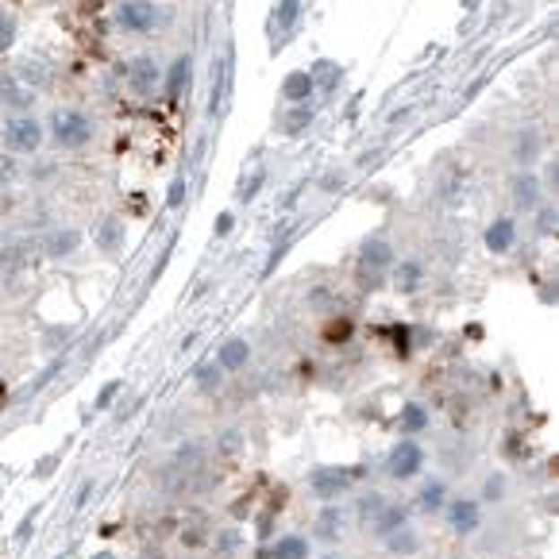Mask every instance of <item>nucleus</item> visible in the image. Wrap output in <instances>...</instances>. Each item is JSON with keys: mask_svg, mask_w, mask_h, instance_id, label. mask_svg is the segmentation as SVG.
Returning <instances> with one entry per match:
<instances>
[{"mask_svg": "<svg viewBox=\"0 0 559 559\" xmlns=\"http://www.w3.org/2000/svg\"><path fill=\"white\" fill-rule=\"evenodd\" d=\"M43 127L58 151H82L85 143L93 139V120H89L82 109H55Z\"/></svg>", "mask_w": 559, "mask_h": 559, "instance_id": "1", "label": "nucleus"}, {"mask_svg": "<svg viewBox=\"0 0 559 559\" xmlns=\"http://www.w3.org/2000/svg\"><path fill=\"white\" fill-rule=\"evenodd\" d=\"M43 139H47V127L39 124L31 112L8 116V120L0 124V143H4L12 154H35L43 147Z\"/></svg>", "mask_w": 559, "mask_h": 559, "instance_id": "2", "label": "nucleus"}, {"mask_svg": "<svg viewBox=\"0 0 559 559\" xmlns=\"http://www.w3.org/2000/svg\"><path fill=\"white\" fill-rule=\"evenodd\" d=\"M116 23L132 35H147V31H154V23H159V8H154L151 0H120V4H116Z\"/></svg>", "mask_w": 559, "mask_h": 559, "instance_id": "3", "label": "nucleus"}, {"mask_svg": "<svg viewBox=\"0 0 559 559\" xmlns=\"http://www.w3.org/2000/svg\"><path fill=\"white\" fill-rule=\"evenodd\" d=\"M421 467H424V451H421V444L417 440H401V444L394 448V455L386 459V471H389V478H413V475H421Z\"/></svg>", "mask_w": 559, "mask_h": 559, "instance_id": "4", "label": "nucleus"}, {"mask_svg": "<svg viewBox=\"0 0 559 559\" xmlns=\"http://www.w3.org/2000/svg\"><path fill=\"white\" fill-rule=\"evenodd\" d=\"M0 105H4L12 116L31 112V105H35V89H31L28 82H20L16 70L0 74Z\"/></svg>", "mask_w": 559, "mask_h": 559, "instance_id": "5", "label": "nucleus"}, {"mask_svg": "<svg viewBox=\"0 0 559 559\" xmlns=\"http://www.w3.org/2000/svg\"><path fill=\"white\" fill-rule=\"evenodd\" d=\"M351 478H355V471H344V467H320V471L309 475V486H313L317 498L336 502L351 486Z\"/></svg>", "mask_w": 559, "mask_h": 559, "instance_id": "6", "label": "nucleus"}, {"mask_svg": "<svg viewBox=\"0 0 559 559\" xmlns=\"http://www.w3.org/2000/svg\"><path fill=\"white\" fill-rule=\"evenodd\" d=\"M159 77H162V74H159V62L147 58V55L135 58L132 66H127V85H132L135 97H151L154 85H159Z\"/></svg>", "mask_w": 559, "mask_h": 559, "instance_id": "7", "label": "nucleus"}, {"mask_svg": "<svg viewBox=\"0 0 559 559\" xmlns=\"http://www.w3.org/2000/svg\"><path fill=\"white\" fill-rule=\"evenodd\" d=\"M448 521H451V528L459 532V537H471V532L478 528V521H483V510H478L475 498H455L448 505Z\"/></svg>", "mask_w": 559, "mask_h": 559, "instance_id": "8", "label": "nucleus"}, {"mask_svg": "<svg viewBox=\"0 0 559 559\" xmlns=\"http://www.w3.org/2000/svg\"><path fill=\"white\" fill-rule=\"evenodd\" d=\"M513 240H517V224L510 216H502V220H493V224L486 228V247L493 255H505L513 247Z\"/></svg>", "mask_w": 559, "mask_h": 559, "instance_id": "9", "label": "nucleus"}, {"mask_svg": "<svg viewBox=\"0 0 559 559\" xmlns=\"http://www.w3.org/2000/svg\"><path fill=\"white\" fill-rule=\"evenodd\" d=\"M313 77H309V70H297V74H290L282 82V97L290 100V105H305L309 97H313Z\"/></svg>", "mask_w": 559, "mask_h": 559, "instance_id": "10", "label": "nucleus"}, {"mask_svg": "<svg viewBox=\"0 0 559 559\" xmlns=\"http://www.w3.org/2000/svg\"><path fill=\"white\" fill-rule=\"evenodd\" d=\"M77 247H82V231L77 228H58V231H50L47 236V255H55V258L74 255Z\"/></svg>", "mask_w": 559, "mask_h": 559, "instance_id": "11", "label": "nucleus"}, {"mask_svg": "<svg viewBox=\"0 0 559 559\" xmlns=\"http://www.w3.org/2000/svg\"><path fill=\"white\" fill-rule=\"evenodd\" d=\"M247 359H251V347H247V340H228L224 347H220V355H216V367L220 371H243Z\"/></svg>", "mask_w": 559, "mask_h": 559, "instance_id": "12", "label": "nucleus"}, {"mask_svg": "<svg viewBox=\"0 0 559 559\" xmlns=\"http://www.w3.org/2000/svg\"><path fill=\"white\" fill-rule=\"evenodd\" d=\"M397 528H406V510H401V505H382L379 513H374V532H379V537H394Z\"/></svg>", "mask_w": 559, "mask_h": 559, "instance_id": "13", "label": "nucleus"}, {"mask_svg": "<svg viewBox=\"0 0 559 559\" xmlns=\"http://www.w3.org/2000/svg\"><path fill=\"white\" fill-rule=\"evenodd\" d=\"M362 270H382V266H389L394 263V251H389V243L386 240H371L367 247H362Z\"/></svg>", "mask_w": 559, "mask_h": 559, "instance_id": "14", "label": "nucleus"}, {"mask_svg": "<svg viewBox=\"0 0 559 559\" xmlns=\"http://www.w3.org/2000/svg\"><path fill=\"white\" fill-rule=\"evenodd\" d=\"M266 559H309V540L305 537H282L275 548L266 552Z\"/></svg>", "mask_w": 559, "mask_h": 559, "instance_id": "15", "label": "nucleus"}, {"mask_svg": "<svg viewBox=\"0 0 559 559\" xmlns=\"http://www.w3.org/2000/svg\"><path fill=\"white\" fill-rule=\"evenodd\" d=\"M189 66H193L189 58H178L170 66V77H166V97H170V100L181 97V89H189Z\"/></svg>", "mask_w": 559, "mask_h": 559, "instance_id": "16", "label": "nucleus"}, {"mask_svg": "<svg viewBox=\"0 0 559 559\" xmlns=\"http://www.w3.org/2000/svg\"><path fill=\"white\" fill-rule=\"evenodd\" d=\"M513 201L525 205V209H532V205L540 201V181L532 178V174H521V178L513 181Z\"/></svg>", "mask_w": 559, "mask_h": 559, "instance_id": "17", "label": "nucleus"}, {"mask_svg": "<svg viewBox=\"0 0 559 559\" xmlns=\"http://www.w3.org/2000/svg\"><path fill=\"white\" fill-rule=\"evenodd\" d=\"M97 243L105 247V251H116V247L124 243V228H120V220H112V216L100 220V228H97Z\"/></svg>", "mask_w": 559, "mask_h": 559, "instance_id": "18", "label": "nucleus"}, {"mask_svg": "<svg viewBox=\"0 0 559 559\" xmlns=\"http://www.w3.org/2000/svg\"><path fill=\"white\" fill-rule=\"evenodd\" d=\"M394 282H397V290L413 293V290H417V282H421V266H417V263H401V266L394 270Z\"/></svg>", "mask_w": 559, "mask_h": 559, "instance_id": "19", "label": "nucleus"}, {"mask_svg": "<svg viewBox=\"0 0 559 559\" xmlns=\"http://www.w3.org/2000/svg\"><path fill=\"white\" fill-rule=\"evenodd\" d=\"M444 483H428L424 490H421V510H428V513H436V510H444Z\"/></svg>", "mask_w": 559, "mask_h": 559, "instance_id": "20", "label": "nucleus"}, {"mask_svg": "<svg viewBox=\"0 0 559 559\" xmlns=\"http://www.w3.org/2000/svg\"><path fill=\"white\" fill-rule=\"evenodd\" d=\"M424 424H428V413L421 406H401V428L406 432H421Z\"/></svg>", "mask_w": 559, "mask_h": 559, "instance_id": "21", "label": "nucleus"}, {"mask_svg": "<svg viewBox=\"0 0 559 559\" xmlns=\"http://www.w3.org/2000/svg\"><path fill=\"white\" fill-rule=\"evenodd\" d=\"M309 77H313V85H336V77H340V70H336V62H317V70H309Z\"/></svg>", "mask_w": 559, "mask_h": 559, "instance_id": "22", "label": "nucleus"}, {"mask_svg": "<svg viewBox=\"0 0 559 559\" xmlns=\"http://www.w3.org/2000/svg\"><path fill=\"white\" fill-rule=\"evenodd\" d=\"M12 43H16V20H12V16H0V55H4Z\"/></svg>", "mask_w": 559, "mask_h": 559, "instance_id": "23", "label": "nucleus"}, {"mask_svg": "<svg viewBox=\"0 0 559 559\" xmlns=\"http://www.w3.org/2000/svg\"><path fill=\"white\" fill-rule=\"evenodd\" d=\"M309 120H313V109H297L285 120V132H301V127H309Z\"/></svg>", "mask_w": 559, "mask_h": 559, "instance_id": "24", "label": "nucleus"}, {"mask_svg": "<svg viewBox=\"0 0 559 559\" xmlns=\"http://www.w3.org/2000/svg\"><path fill=\"white\" fill-rule=\"evenodd\" d=\"M297 8H301V0H282V12H278V23H282V28H290V23L297 20Z\"/></svg>", "mask_w": 559, "mask_h": 559, "instance_id": "25", "label": "nucleus"}, {"mask_svg": "<svg viewBox=\"0 0 559 559\" xmlns=\"http://www.w3.org/2000/svg\"><path fill=\"white\" fill-rule=\"evenodd\" d=\"M336 525H340V513H336V510H328V513H324L320 517V537H336Z\"/></svg>", "mask_w": 559, "mask_h": 559, "instance_id": "26", "label": "nucleus"}, {"mask_svg": "<svg viewBox=\"0 0 559 559\" xmlns=\"http://www.w3.org/2000/svg\"><path fill=\"white\" fill-rule=\"evenodd\" d=\"M120 386H124V382H109L105 389H100V394H97V409H109V406H112V397L120 394Z\"/></svg>", "mask_w": 559, "mask_h": 559, "instance_id": "27", "label": "nucleus"}, {"mask_svg": "<svg viewBox=\"0 0 559 559\" xmlns=\"http://www.w3.org/2000/svg\"><path fill=\"white\" fill-rule=\"evenodd\" d=\"M389 540V548H394V552H413V548H417V540H413V537H397V532H394V537H386Z\"/></svg>", "mask_w": 559, "mask_h": 559, "instance_id": "28", "label": "nucleus"}, {"mask_svg": "<svg viewBox=\"0 0 559 559\" xmlns=\"http://www.w3.org/2000/svg\"><path fill=\"white\" fill-rule=\"evenodd\" d=\"M197 374H201V386H213V382H220V367H216V362H213V367H201Z\"/></svg>", "mask_w": 559, "mask_h": 559, "instance_id": "29", "label": "nucleus"}, {"mask_svg": "<svg viewBox=\"0 0 559 559\" xmlns=\"http://www.w3.org/2000/svg\"><path fill=\"white\" fill-rule=\"evenodd\" d=\"M181 193H186V181H174V193H170V209H178V205H181Z\"/></svg>", "mask_w": 559, "mask_h": 559, "instance_id": "30", "label": "nucleus"}, {"mask_svg": "<svg viewBox=\"0 0 559 559\" xmlns=\"http://www.w3.org/2000/svg\"><path fill=\"white\" fill-rule=\"evenodd\" d=\"M498 493H502V478H490V483H486V498L498 502Z\"/></svg>", "mask_w": 559, "mask_h": 559, "instance_id": "31", "label": "nucleus"}, {"mask_svg": "<svg viewBox=\"0 0 559 559\" xmlns=\"http://www.w3.org/2000/svg\"><path fill=\"white\" fill-rule=\"evenodd\" d=\"M216 231H220V236H228V231H231V216H220V224H216Z\"/></svg>", "mask_w": 559, "mask_h": 559, "instance_id": "32", "label": "nucleus"}]
</instances>
